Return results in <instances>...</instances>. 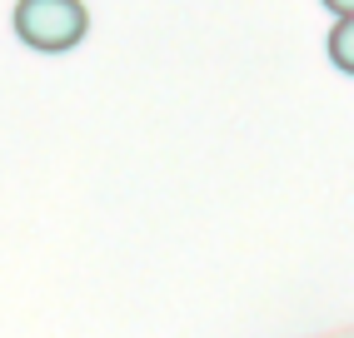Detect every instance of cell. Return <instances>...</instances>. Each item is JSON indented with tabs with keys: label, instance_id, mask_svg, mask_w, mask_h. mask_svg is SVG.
I'll use <instances>...</instances> for the list:
<instances>
[{
	"label": "cell",
	"instance_id": "6da1fadb",
	"mask_svg": "<svg viewBox=\"0 0 354 338\" xmlns=\"http://www.w3.org/2000/svg\"><path fill=\"white\" fill-rule=\"evenodd\" d=\"M90 30L85 0H15V35L40 55L75 50Z\"/></svg>",
	"mask_w": 354,
	"mask_h": 338
},
{
	"label": "cell",
	"instance_id": "3957f363",
	"mask_svg": "<svg viewBox=\"0 0 354 338\" xmlns=\"http://www.w3.org/2000/svg\"><path fill=\"white\" fill-rule=\"evenodd\" d=\"M324 10H335V15H354V0H324Z\"/></svg>",
	"mask_w": 354,
	"mask_h": 338
},
{
	"label": "cell",
	"instance_id": "7a4b0ae2",
	"mask_svg": "<svg viewBox=\"0 0 354 338\" xmlns=\"http://www.w3.org/2000/svg\"><path fill=\"white\" fill-rule=\"evenodd\" d=\"M329 60L339 70H354V15H335V30H329Z\"/></svg>",
	"mask_w": 354,
	"mask_h": 338
}]
</instances>
